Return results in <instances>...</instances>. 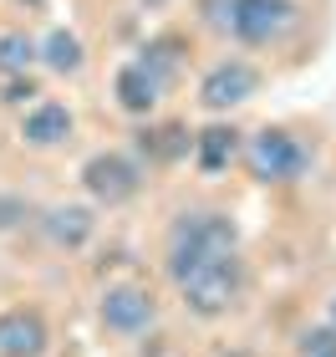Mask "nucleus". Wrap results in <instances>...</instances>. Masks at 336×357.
Instances as JSON below:
<instances>
[{
  "label": "nucleus",
  "instance_id": "nucleus-2",
  "mask_svg": "<svg viewBox=\"0 0 336 357\" xmlns=\"http://www.w3.org/2000/svg\"><path fill=\"white\" fill-rule=\"evenodd\" d=\"M239 164H245V174L255 178V184L280 189V184H301V178L311 174L316 149L301 133H291V128H270L265 123V128H255V133L245 138Z\"/></svg>",
  "mask_w": 336,
  "mask_h": 357
},
{
  "label": "nucleus",
  "instance_id": "nucleus-7",
  "mask_svg": "<svg viewBox=\"0 0 336 357\" xmlns=\"http://www.w3.org/2000/svg\"><path fill=\"white\" fill-rule=\"evenodd\" d=\"M97 321L107 337H143L158 321V296L138 281H118L97 296Z\"/></svg>",
  "mask_w": 336,
  "mask_h": 357
},
{
  "label": "nucleus",
  "instance_id": "nucleus-8",
  "mask_svg": "<svg viewBox=\"0 0 336 357\" xmlns=\"http://www.w3.org/2000/svg\"><path fill=\"white\" fill-rule=\"evenodd\" d=\"M36 230L51 250L61 255H77L92 245L97 235V204H82V199H61V204H46L36 209Z\"/></svg>",
  "mask_w": 336,
  "mask_h": 357
},
{
  "label": "nucleus",
  "instance_id": "nucleus-18",
  "mask_svg": "<svg viewBox=\"0 0 336 357\" xmlns=\"http://www.w3.org/2000/svg\"><path fill=\"white\" fill-rule=\"evenodd\" d=\"M41 97V77L21 72V77H0V107H31Z\"/></svg>",
  "mask_w": 336,
  "mask_h": 357
},
{
  "label": "nucleus",
  "instance_id": "nucleus-16",
  "mask_svg": "<svg viewBox=\"0 0 336 357\" xmlns=\"http://www.w3.org/2000/svg\"><path fill=\"white\" fill-rule=\"evenodd\" d=\"M36 72V36L31 31H0V77H21Z\"/></svg>",
  "mask_w": 336,
  "mask_h": 357
},
{
  "label": "nucleus",
  "instance_id": "nucleus-20",
  "mask_svg": "<svg viewBox=\"0 0 336 357\" xmlns=\"http://www.w3.org/2000/svg\"><path fill=\"white\" fill-rule=\"evenodd\" d=\"M199 15L209 31H224L230 36V15H234V0H199Z\"/></svg>",
  "mask_w": 336,
  "mask_h": 357
},
{
  "label": "nucleus",
  "instance_id": "nucleus-21",
  "mask_svg": "<svg viewBox=\"0 0 336 357\" xmlns=\"http://www.w3.org/2000/svg\"><path fill=\"white\" fill-rule=\"evenodd\" d=\"M326 327L336 332V291H331V301H326Z\"/></svg>",
  "mask_w": 336,
  "mask_h": 357
},
{
  "label": "nucleus",
  "instance_id": "nucleus-13",
  "mask_svg": "<svg viewBox=\"0 0 336 357\" xmlns=\"http://www.w3.org/2000/svg\"><path fill=\"white\" fill-rule=\"evenodd\" d=\"M36 67H46L51 77H82L87 72V46L72 26H51L36 41Z\"/></svg>",
  "mask_w": 336,
  "mask_h": 357
},
{
  "label": "nucleus",
  "instance_id": "nucleus-11",
  "mask_svg": "<svg viewBox=\"0 0 336 357\" xmlns=\"http://www.w3.org/2000/svg\"><path fill=\"white\" fill-rule=\"evenodd\" d=\"M239 149H245V133H239L234 123H204L194 133L189 158H194L199 174H224L230 164H239Z\"/></svg>",
  "mask_w": 336,
  "mask_h": 357
},
{
  "label": "nucleus",
  "instance_id": "nucleus-12",
  "mask_svg": "<svg viewBox=\"0 0 336 357\" xmlns=\"http://www.w3.org/2000/svg\"><path fill=\"white\" fill-rule=\"evenodd\" d=\"M112 102H118L127 118H153L158 102H163V87L138 67V56H127L122 67L112 72Z\"/></svg>",
  "mask_w": 336,
  "mask_h": 357
},
{
  "label": "nucleus",
  "instance_id": "nucleus-14",
  "mask_svg": "<svg viewBox=\"0 0 336 357\" xmlns=\"http://www.w3.org/2000/svg\"><path fill=\"white\" fill-rule=\"evenodd\" d=\"M184 61H189V41L184 36H153V41H143V52H138V67L148 72L163 92L179 87Z\"/></svg>",
  "mask_w": 336,
  "mask_h": 357
},
{
  "label": "nucleus",
  "instance_id": "nucleus-22",
  "mask_svg": "<svg viewBox=\"0 0 336 357\" xmlns=\"http://www.w3.org/2000/svg\"><path fill=\"white\" fill-rule=\"evenodd\" d=\"M15 6H26V10H41V6H46V0H15Z\"/></svg>",
  "mask_w": 336,
  "mask_h": 357
},
{
  "label": "nucleus",
  "instance_id": "nucleus-9",
  "mask_svg": "<svg viewBox=\"0 0 336 357\" xmlns=\"http://www.w3.org/2000/svg\"><path fill=\"white\" fill-rule=\"evenodd\" d=\"M21 143L26 149H36V153H51L61 149V143H72L77 133V112L61 102V97H36L31 107H21Z\"/></svg>",
  "mask_w": 336,
  "mask_h": 357
},
{
  "label": "nucleus",
  "instance_id": "nucleus-3",
  "mask_svg": "<svg viewBox=\"0 0 336 357\" xmlns=\"http://www.w3.org/2000/svg\"><path fill=\"white\" fill-rule=\"evenodd\" d=\"M245 261L239 255H219V261H204L199 271H189L179 281V301L189 317L199 321H219L230 317L239 301H245Z\"/></svg>",
  "mask_w": 336,
  "mask_h": 357
},
{
  "label": "nucleus",
  "instance_id": "nucleus-5",
  "mask_svg": "<svg viewBox=\"0 0 336 357\" xmlns=\"http://www.w3.org/2000/svg\"><path fill=\"white\" fill-rule=\"evenodd\" d=\"M296 26H301L296 0H234V15H230V36L239 46H250V52L280 46Z\"/></svg>",
  "mask_w": 336,
  "mask_h": 357
},
{
  "label": "nucleus",
  "instance_id": "nucleus-17",
  "mask_svg": "<svg viewBox=\"0 0 336 357\" xmlns=\"http://www.w3.org/2000/svg\"><path fill=\"white\" fill-rule=\"evenodd\" d=\"M26 225H36V204L15 189H0V235H15Z\"/></svg>",
  "mask_w": 336,
  "mask_h": 357
},
{
  "label": "nucleus",
  "instance_id": "nucleus-19",
  "mask_svg": "<svg viewBox=\"0 0 336 357\" xmlns=\"http://www.w3.org/2000/svg\"><path fill=\"white\" fill-rule=\"evenodd\" d=\"M296 357H336V332L326 327V321L306 327V332H301V342H296Z\"/></svg>",
  "mask_w": 336,
  "mask_h": 357
},
{
  "label": "nucleus",
  "instance_id": "nucleus-10",
  "mask_svg": "<svg viewBox=\"0 0 336 357\" xmlns=\"http://www.w3.org/2000/svg\"><path fill=\"white\" fill-rule=\"evenodd\" d=\"M46 352H51V327L36 306L0 312V357H46Z\"/></svg>",
  "mask_w": 336,
  "mask_h": 357
},
{
  "label": "nucleus",
  "instance_id": "nucleus-4",
  "mask_svg": "<svg viewBox=\"0 0 336 357\" xmlns=\"http://www.w3.org/2000/svg\"><path fill=\"white\" fill-rule=\"evenodd\" d=\"M77 178H82L87 204L118 209L127 199H138V189H143V158L127 153V149H97L92 158H82Z\"/></svg>",
  "mask_w": 336,
  "mask_h": 357
},
{
  "label": "nucleus",
  "instance_id": "nucleus-6",
  "mask_svg": "<svg viewBox=\"0 0 336 357\" xmlns=\"http://www.w3.org/2000/svg\"><path fill=\"white\" fill-rule=\"evenodd\" d=\"M260 67L245 56H219L209 72L199 77V92H194V102L204 112H214V118H224V112H234V107H245L255 92H260Z\"/></svg>",
  "mask_w": 336,
  "mask_h": 357
},
{
  "label": "nucleus",
  "instance_id": "nucleus-23",
  "mask_svg": "<svg viewBox=\"0 0 336 357\" xmlns=\"http://www.w3.org/2000/svg\"><path fill=\"white\" fill-rule=\"evenodd\" d=\"M138 6H148V10H163V6H168V0H138Z\"/></svg>",
  "mask_w": 336,
  "mask_h": 357
},
{
  "label": "nucleus",
  "instance_id": "nucleus-1",
  "mask_svg": "<svg viewBox=\"0 0 336 357\" xmlns=\"http://www.w3.org/2000/svg\"><path fill=\"white\" fill-rule=\"evenodd\" d=\"M219 255H239V225L230 209H214V204L179 209L168 225V245H163L168 281L179 286L189 271H199L204 261H219Z\"/></svg>",
  "mask_w": 336,
  "mask_h": 357
},
{
  "label": "nucleus",
  "instance_id": "nucleus-15",
  "mask_svg": "<svg viewBox=\"0 0 336 357\" xmlns=\"http://www.w3.org/2000/svg\"><path fill=\"white\" fill-rule=\"evenodd\" d=\"M189 149H194V133H189L184 123H163V128H143L138 133V153L148 158V164H179V158H189Z\"/></svg>",
  "mask_w": 336,
  "mask_h": 357
}]
</instances>
